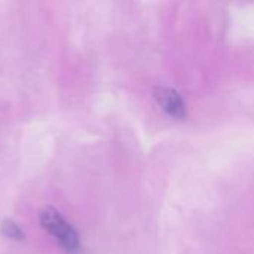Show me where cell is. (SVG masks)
<instances>
[{
    "label": "cell",
    "mask_w": 254,
    "mask_h": 254,
    "mask_svg": "<svg viewBox=\"0 0 254 254\" xmlns=\"http://www.w3.org/2000/svg\"><path fill=\"white\" fill-rule=\"evenodd\" d=\"M40 226L51 234L63 247V250L67 254H80L82 253V244L80 237L77 231L70 225L60 211H57L52 207H46L40 211L39 216Z\"/></svg>",
    "instance_id": "cell-1"
},
{
    "label": "cell",
    "mask_w": 254,
    "mask_h": 254,
    "mask_svg": "<svg viewBox=\"0 0 254 254\" xmlns=\"http://www.w3.org/2000/svg\"><path fill=\"white\" fill-rule=\"evenodd\" d=\"M153 97L158 101V104L162 107L165 113H168L173 118L183 119L186 116V107L182 100V97L170 88L165 86H156L153 89Z\"/></svg>",
    "instance_id": "cell-2"
},
{
    "label": "cell",
    "mask_w": 254,
    "mask_h": 254,
    "mask_svg": "<svg viewBox=\"0 0 254 254\" xmlns=\"http://www.w3.org/2000/svg\"><path fill=\"white\" fill-rule=\"evenodd\" d=\"M1 234L10 240H16V241L24 240V232L21 231V228L13 220H3L1 222Z\"/></svg>",
    "instance_id": "cell-3"
}]
</instances>
